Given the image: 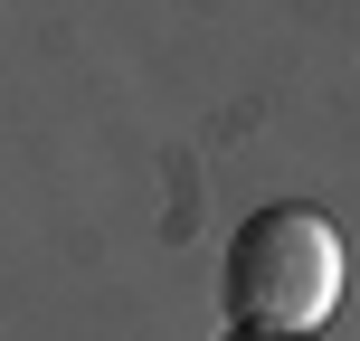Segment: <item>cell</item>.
<instances>
[{"label":"cell","mask_w":360,"mask_h":341,"mask_svg":"<svg viewBox=\"0 0 360 341\" xmlns=\"http://www.w3.org/2000/svg\"><path fill=\"white\" fill-rule=\"evenodd\" d=\"M332 304H342V237L323 209L275 199L228 237V323L237 332L304 341L332 323Z\"/></svg>","instance_id":"cell-1"},{"label":"cell","mask_w":360,"mask_h":341,"mask_svg":"<svg viewBox=\"0 0 360 341\" xmlns=\"http://www.w3.org/2000/svg\"><path fill=\"white\" fill-rule=\"evenodd\" d=\"M228 341H266V332H237V323H228Z\"/></svg>","instance_id":"cell-2"}]
</instances>
